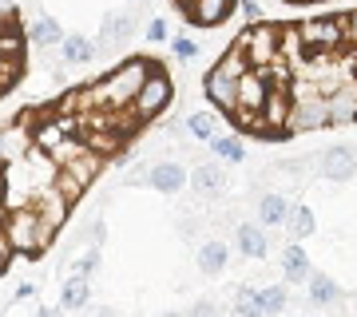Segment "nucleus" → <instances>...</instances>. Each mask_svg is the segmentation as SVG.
I'll return each instance as SVG.
<instances>
[{
  "label": "nucleus",
  "instance_id": "obj_1",
  "mask_svg": "<svg viewBox=\"0 0 357 317\" xmlns=\"http://www.w3.org/2000/svg\"><path fill=\"white\" fill-rule=\"evenodd\" d=\"M155 63L131 56L91 84L0 119V250L8 262L44 258L84 190L143 135L151 119L139 115L135 91Z\"/></svg>",
  "mask_w": 357,
  "mask_h": 317
},
{
  "label": "nucleus",
  "instance_id": "obj_2",
  "mask_svg": "<svg viewBox=\"0 0 357 317\" xmlns=\"http://www.w3.org/2000/svg\"><path fill=\"white\" fill-rule=\"evenodd\" d=\"M318 171L326 178H354L357 175V147L337 143V147H330V151H321L318 155Z\"/></svg>",
  "mask_w": 357,
  "mask_h": 317
},
{
  "label": "nucleus",
  "instance_id": "obj_3",
  "mask_svg": "<svg viewBox=\"0 0 357 317\" xmlns=\"http://www.w3.org/2000/svg\"><path fill=\"white\" fill-rule=\"evenodd\" d=\"M203 88H206V100L215 103L218 111H234V100H238V84L227 76V72H218V68H211L203 79Z\"/></svg>",
  "mask_w": 357,
  "mask_h": 317
},
{
  "label": "nucleus",
  "instance_id": "obj_4",
  "mask_svg": "<svg viewBox=\"0 0 357 317\" xmlns=\"http://www.w3.org/2000/svg\"><path fill=\"white\" fill-rule=\"evenodd\" d=\"M183 163H171V159H163V163H155L151 171H147V183H151L155 190H163V194H175V190H183Z\"/></svg>",
  "mask_w": 357,
  "mask_h": 317
},
{
  "label": "nucleus",
  "instance_id": "obj_5",
  "mask_svg": "<svg viewBox=\"0 0 357 317\" xmlns=\"http://www.w3.org/2000/svg\"><path fill=\"white\" fill-rule=\"evenodd\" d=\"M258 218H262L266 226H274V230H278L282 222L290 218V203H286L282 194H266V199L258 203Z\"/></svg>",
  "mask_w": 357,
  "mask_h": 317
},
{
  "label": "nucleus",
  "instance_id": "obj_6",
  "mask_svg": "<svg viewBox=\"0 0 357 317\" xmlns=\"http://www.w3.org/2000/svg\"><path fill=\"white\" fill-rule=\"evenodd\" d=\"M238 250H243L246 258H262V254H266V234H262L255 222H243V226H238Z\"/></svg>",
  "mask_w": 357,
  "mask_h": 317
},
{
  "label": "nucleus",
  "instance_id": "obj_7",
  "mask_svg": "<svg viewBox=\"0 0 357 317\" xmlns=\"http://www.w3.org/2000/svg\"><path fill=\"white\" fill-rule=\"evenodd\" d=\"M282 274H286V278H310V254L302 250V246L282 250Z\"/></svg>",
  "mask_w": 357,
  "mask_h": 317
},
{
  "label": "nucleus",
  "instance_id": "obj_8",
  "mask_svg": "<svg viewBox=\"0 0 357 317\" xmlns=\"http://www.w3.org/2000/svg\"><path fill=\"white\" fill-rule=\"evenodd\" d=\"M60 40H64V32H60V24L48 20V16H40L36 24H32V32H28V44H40V48H52V44H60Z\"/></svg>",
  "mask_w": 357,
  "mask_h": 317
},
{
  "label": "nucleus",
  "instance_id": "obj_9",
  "mask_svg": "<svg viewBox=\"0 0 357 317\" xmlns=\"http://www.w3.org/2000/svg\"><path fill=\"white\" fill-rule=\"evenodd\" d=\"M88 297H91V290H88V278H72L64 286V290H60V305H64V309H84V305H88Z\"/></svg>",
  "mask_w": 357,
  "mask_h": 317
},
{
  "label": "nucleus",
  "instance_id": "obj_10",
  "mask_svg": "<svg viewBox=\"0 0 357 317\" xmlns=\"http://www.w3.org/2000/svg\"><path fill=\"white\" fill-rule=\"evenodd\" d=\"M195 187L203 190V194H218V190L227 187V175H222V167L203 163L199 171H195Z\"/></svg>",
  "mask_w": 357,
  "mask_h": 317
},
{
  "label": "nucleus",
  "instance_id": "obj_11",
  "mask_svg": "<svg viewBox=\"0 0 357 317\" xmlns=\"http://www.w3.org/2000/svg\"><path fill=\"white\" fill-rule=\"evenodd\" d=\"M222 266H227V246L222 242H206L203 250H199V270L203 274H218Z\"/></svg>",
  "mask_w": 357,
  "mask_h": 317
},
{
  "label": "nucleus",
  "instance_id": "obj_12",
  "mask_svg": "<svg viewBox=\"0 0 357 317\" xmlns=\"http://www.w3.org/2000/svg\"><path fill=\"white\" fill-rule=\"evenodd\" d=\"M60 44H64L68 63H84V60H91V56H96V44H91L88 36H64Z\"/></svg>",
  "mask_w": 357,
  "mask_h": 317
},
{
  "label": "nucleus",
  "instance_id": "obj_13",
  "mask_svg": "<svg viewBox=\"0 0 357 317\" xmlns=\"http://www.w3.org/2000/svg\"><path fill=\"white\" fill-rule=\"evenodd\" d=\"M211 147H215V155H218V159H227V163H243V159H246L243 143L230 139V135H215V139H211Z\"/></svg>",
  "mask_w": 357,
  "mask_h": 317
},
{
  "label": "nucleus",
  "instance_id": "obj_14",
  "mask_svg": "<svg viewBox=\"0 0 357 317\" xmlns=\"http://www.w3.org/2000/svg\"><path fill=\"white\" fill-rule=\"evenodd\" d=\"M310 297L318 305H330V302H337L342 297V286L337 281H330V278H314L310 281Z\"/></svg>",
  "mask_w": 357,
  "mask_h": 317
},
{
  "label": "nucleus",
  "instance_id": "obj_15",
  "mask_svg": "<svg viewBox=\"0 0 357 317\" xmlns=\"http://www.w3.org/2000/svg\"><path fill=\"white\" fill-rule=\"evenodd\" d=\"M191 135H195V139H215V135H218V119L211 111L191 115Z\"/></svg>",
  "mask_w": 357,
  "mask_h": 317
},
{
  "label": "nucleus",
  "instance_id": "obj_16",
  "mask_svg": "<svg viewBox=\"0 0 357 317\" xmlns=\"http://www.w3.org/2000/svg\"><path fill=\"white\" fill-rule=\"evenodd\" d=\"M258 305H262V317L278 314L282 305H286V290H282V286H266V290L258 293Z\"/></svg>",
  "mask_w": 357,
  "mask_h": 317
},
{
  "label": "nucleus",
  "instance_id": "obj_17",
  "mask_svg": "<svg viewBox=\"0 0 357 317\" xmlns=\"http://www.w3.org/2000/svg\"><path fill=\"white\" fill-rule=\"evenodd\" d=\"M286 222H290V234H294V238H306L310 230H314V215H310V206H298V210H294Z\"/></svg>",
  "mask_w": 357,
  "mask_h": 317
},
{
  "label": "nucleus",
  "instance_id": "obj_18",
  "mask_svg": "<svg viewBox=\"0 0 357 317\" xmlns=\"http://www.w3.org/2000/svg\"><path fill=\"white\" fill-rule=\"evenodd\" d=\"M238 317H262L258 293H243V297H238Z\"/></svg>",
  "mask_w": 357,
  "mask_h": 317
},
{
  "label": "nucleus",
  "instance_id": "obj_19",
  "mask_svg": "<svg viewBox=\"0 0 357 317\" xmlns=\"http://www.w3.org/2000/svg\"><path fill=\"white\" fill-rule=\"evenodd\" d=\"M96 266H100V254L88 250V254H84V258L76 262V274H79V278H88V274H96Z\"/></svg>",
  "mask_w": 357,
  "mask_h": 317
},
{
  "label": "nucleus",
  "instance_id": "obj_20",
  "mask_svg": "<svg viewBox=\"0 0 357 317\" xmlns=\"http://www.w3.org/2000/svg\"><path fill=\"white\" fill-rule=\"evenodd\" d=\"M171 48H175V56H178V60H191L195 52H199V48H195V44H191V40H183V36H178L175 44H171Z\"/></svg>",
  "mask_w": 357,
  "mask_h": 317
},
{
  "label": "nucleus",
  "instance_id": "obj_21",
  "mask_svg": "<svg viewBox=\"0 0 357 317\" xmlns=\"http://www.w3.org/2000/svg\"><path fill=\"white\" fill-rule=\"evenodd\" d=\"M147 36H151V40H167V24L159 20V16L151 20V28H147Z\"/></svg>",
  "mask_w": 357,
  "mask_h": 317
},
{
  "label": "nucleus",
  "instance_id": "obj_22",
  "mask_svg": "<svg viewBox=\"0 0 357 317\" xmlns=\"http://www.w3.org/2000/svg\"><path fill=\"white\" fill-rule=\"evenodd\" d=\"M195 317H218V305H211V302H199V305H195Z\"/></svg>",
  "mask_w": 357,
  "mask_h": 317
},
{
  "label": "nucleus",
  "instance_id": "obj_23",
  "mask_svg": "<svg viewBox=\"0 0 357 317\" xmlns=\"http://www.w3.org/2000/svg\"><path fill=\"white\" fill-rule=\"evenodd\" d=\"M243 13H246V20H258V16H262V8H258L255 0H243Z\"/></svg>",
  "mask_w": 357,
  "mask_h": 317
},
{
  "label": "nucleus",
  "instance_id": "obj_24",
  "mask_svg": "<svg viewBox=\"0 0 357 317\" xmlns=\"http://www.w3.org/2000/svg\"><path fill=\"white\" fill-rule=\"evenodd\" d=\"M171 317H178V314H171Z\"/></svg>",
  "mask_w": 357,
  "mask_h": 317
}]
</instances>
